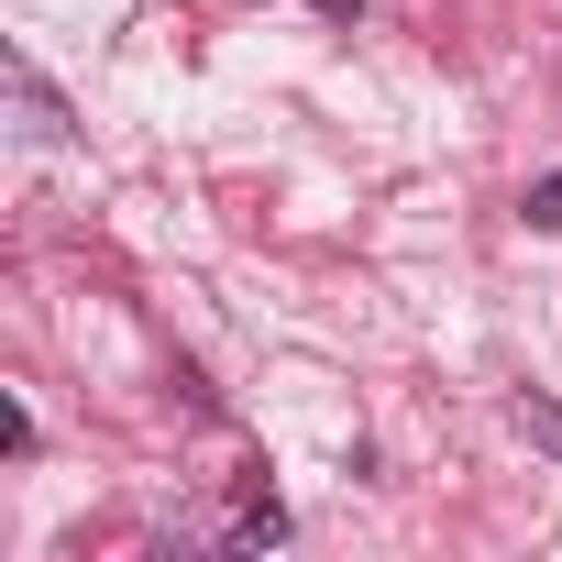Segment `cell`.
I'll use <instances>...</instances> for the list:
<instances>
[{
  "label": "cell",
  "mask_w": 562,
  "mask_h": 562,
  "mask_svg": "<svg viewBox=\"0 0 562 562\" xmlns=\"http://www.w3.org/2000/svg\"><path fill=\"white\" fill-rule=\"evenodd\" d=\"M232 540H243V551H276V540H288V507H276V496H254V507L232 518Z\"/></svg>",
  "instance_id": "7a4b0ae2"
},
{
  "label": "cell",
  "mask_w": 562,
  "mask_h": 562,
  "mask_svg": "<svg viewBox=\"0 0 562 562\" xmlns=\"http://www.w3.org/2000/svg\"><path fill=\"white\" fill-rule=\"evenodd\" d=\"M529 232H562V177H540V188H529Z\"/></svg>",
  "instance_id": "277c9868"
},
{
  "label": "cell",
  "mask_w": 562,
  "mask_h": 562,
  "mask_svg": "<svg viewBox=\"0 0 562 562\" xmlns=\"http://www.w3.org/2000/svg\"><path fill=\"white\" fill-rule=\"evenodd\" d=\"M310 12H331V23H353V12H364V0H310Z\"/></svg>",
  "instance_id": "5b68a950"
},
{
  "label": "cell",
  "mask_w": 562,
  "mask_h": 562,
  "mask_svg": "<svg viewBox=\"0 0 562 562\" xmlns=\"http://www.w3.org/2000/svg\"><path fill=\"white\" fill-rule=\"evenodd\" d=\"M12 100H23V133H67V111H56L45 67H12Z\"/></svg>",
  "instance_id": "6da1fadb"
},
{
  "label": "cell",
  "mask_w": 562,
  "mask_h": 562,
  "mask_svg": "<svg viewBox=\"0 0 562 562\" xmlns=\"http://www.w3.org/2000/svg\"><path fill=\"white\" fill-rule=\"evenodd\" d=\"M518 430H529V441H551V452H562V397H540V386H529V397H518Z\"/></svg>",
  "instance_id": "3957f363"
}]
</instances>
